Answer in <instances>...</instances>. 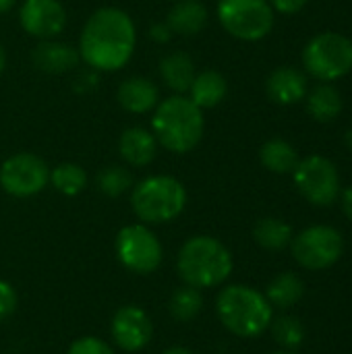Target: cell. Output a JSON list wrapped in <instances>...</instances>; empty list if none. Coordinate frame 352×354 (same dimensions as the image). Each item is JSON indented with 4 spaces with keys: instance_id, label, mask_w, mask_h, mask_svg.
<instances>
[{
    "instance_id": "obj_1",
    "label": "cell",
    "mask_w": 352,
    "mask_h": 354,
    "mask_svg": "<svg viewBox=\"0 0 352 354\" xmlns=\"http://www.w3.org/2000/svg\"><path fill=\"white\" fill-rule=\"evenodd\" d=\"M135 41L133 19L120 8L106 6L87 19L79 39V56L93 71L112 73L131 60Z\"/></svg>"
},
{
    "instance_id": "obj_2",
    "label": "cell",
    "mask_w": 352,
    "mask_h": 354,
    "mask_svg": "<svg viewBox=\"0 0 352 354\" xmlns=\"http://www.w3.org/2000/svg\"><path fill=\"white\" fill-rule=\"evenodd\" d=\"M203 127L201 108L180 93L160 102L151 118V133L156 141L172 153H187L195 149L203 137Z\"/></svg>"
},
{
    "instance_id": "obj_3",
    "label": "cell",
    "mask_w": 352,
    "mask_h": 354,
    "mask_svg": "<svg viewBox=\"0 0 352 354\" xmlns=\"http://www.w3.org/2000/svg\"><path fill=\"white\" fill-rule=\"evenodd\" d=\"M216 313L222 326L239 338L261 336L274 319V307L266 295L245 284L226 286L218 295Z\"/></svg>"
},
{
    "instance_id": "obj_4",
    "label": "cell",
    "mask_w": 352,
    "mask_h": 354,
    "mask_svg": "<svg viewBox=\"0 0 352 354\" xmlns=\"http://www.w3.org/2000/svg\"><path fill=\"white\" fill-rule=\"evenodd\" d=\"M176 270L185 284L214 288L232 274V255L214 236H193L180 247Z\"/></svg>"
},
{
    "instance_id": "obj_5",
    "label": "cell",
    "mask_w": 352,
    "mask_h": 354,
    "mask_svg": "<svg viewBox=\"0 0 352 354\" xmlns=\"http://www.w3.org/2000/svg\"><path fill=\"white\" fill-rule=\"evenodd\" d=\"M131 205L145 224H164L178 218L187 205V191L180 180L166 174L147 176L135 185Z\"/></svg>"
},
{
    "instance_id": "obj_6",
    "label": "cell",
    "mask_w": 352,
    "mask_h": 354,
    "mask_svg": "<svg viewBox=\"0 0 352 354\" xmlns=\"http://www.w3.org/2000/svg\"><path fill=\"white\" fill-rule=\"evenodd\" d=\"M218 19L237 39H263L274 27V8L268 0H218Z\"/></svg>"
},
{
    "instance_id": "obj_7",
    "label": "cell",
    "mask_w": 352,
    "mask_h": 354,
    "mask_svg": "<svg viewBox=\"0 0 352 354\" xmlns=\"http://www.w3.org/2000/svg\"><path fill=\"white\" fill-rule=\"evenodd\" d=\"M303 64L313 77L336 81L352 71V41L334 31L319 33L305 46Z\"/></svg>"
},
{
    "instance_id": "obj_8",
    "label": "cell",
    "mask_w": 352,
    "mask_h": 354,
    "mask_svg": "<svg viewBox=\"0 0 352 354\" xmlns=\"http://www.w3.org/2000/svg\"><path fill=\"white\" fill-rule=\"evenodd\" d=\"M290 245L297 263L311 272L332 268L344 253L342 234L326 224L305 228L290 241Z\"/></svg>"
},
{
    "instance_id": "obj_9",
    "label": "cell",
    "mask_w": 352,
    "mask_h": 354,
    "mask_svg": "<svg viewBox=\"0 0 352 354\" xmlns=\"http://www.w3.org/2000/svg\"><path fill=\"white\" fill-rule=\"evenodd\" d=\"M293 176L299 193L313 205H332L340 195L338 170L324 156H309L305 160H299Z\"/></svg>"
},
{
    "instance_id": "obj_10",
    "label": "cell",
    "mask_w": 352,
    "mask_h": 354,
    "mask_svg": "<svg viewBox=\"0 0 352 354\" xmlns=\"http://www.w3.org/2000/svg\"><path fill=\"white\" fill-rule=\"evenodd\" d=\"M116 255L127 270L135 274H151L162 263V245L147 226L131 224L116 236Z\"/></svg>"
},
{
    "instance_id": "obj_11",
    "label": "cell",
    "mask_w": 352,
    "mask_h": 354,
    "mask_svg": "<svg viewBox=\"0 0 352 354\" xmlns=\"http://www.w3.org/2000/svg\"><path fill=\"white\" fill-rule=\"evenodd\" d=\"M48 183H50V168L35 153L10 156L0 166V185L12 197H19V199L33 197Z\"/></svg>"
},
{
    "instance_id": "obj_12",
    "label": "cell",
    "mask_w": 352,
    "mask_h": 354,
    "mask_svg": "<svg viewBox=\"0 0 352 354\" xmlns=\"http://www.w3.org/2000/svg\"><path fill=\"white\" fill-rule=\"evenodd\" d=\"M21 27L37 39H54L66 27V10L58 0H25L19 10Z\"/></svg>"
},
{
    "instance_id": "obj_13",
    "label": "cell",
    "mask_w": 352,
    "mask_h": 354,
    "mask_svg": "<svg viewBox=\"0 0 352 354\" xmlns=\"http://www.w3.org/2000/svg\"><path fill=\"white\" fill-rule=\"evenodd\" d=\"M110 330H112L114 342L127 353L141 351L143 346L149 344L154 336V326H151L149 315L141 307H135V305H127L118 309L112 317Z\"/></svg>"
},
{
    "instance_id": "obj_14",
    "label": "cell",
    "mask_w": 352,
    "mask_h": 354,
    "mask_svg": "<svg viewBox=\"0 0 352 354\" xmlns=\"http://www.w3.org/2000/svg\"><path fill=\"white\" fill-rule=\"evenodd\" d=\"M79 60H81L79 50H75L68 44L56 41V39H41L31 52L33 66L48 75L68 73L79 64Z\"/></svg>"
},
{
    "instance_id": "obj_15",
    "label": "cell",
    "mask_w": 352,
    "mask_h": 354,
    "mask_svg": "<svg viewBox=\"0 0 352 354\" xmlns=\"http://www.w3.org/2000/svg\"><path fill=\"white\" fill-rule=\"evenodd\" d=\"M266 89H268V95L276 104L290 106V104H297V102L305 100V95H307V79H305V75L301 71H297L293 66H280L268 77Z\"/></svg>"
},
{
    "instance_id": "obj_16",
    "label": "cell",
    "mask_w": 352,
    "mask_h": 354,
    "mask_svg": "<svg viewBox=\"0 0 352 354\" xmlns=\"http://www.w3.org/2000/svg\"><path fill=\"white\" fill-rule=\"evenodd\" d=\"M118 104L131 114H147L160 104L158 87L145 77H129L118 87Z\"/></svg>"
},
{
    "instance_id": "obj_17",
    "label": "cell",
    "mask_w": 352,
    "mask_h": 354,
    "mask_svg": "<svg viewBox=\"0 0 352 354\" xmlns=\"http://www.w3.org/2000/svg\"><path fill=\"white\" fill-rule=\"evenodd\" d=\"M118 151L122 160L135 168H143L151 164L158 151V141L151 131L143 127H131L127 129L118 139Z\"/></svg>"
},
{
    "instance_id": "obj_18",
    "label": "cell",
    "mask_w": 352,
    "mask_h": 354,
    "mask_svg": "<svg viewBox=\"0 0 352 354\" xmlns=\"http://www.w3.org/2000/svg\"><path fill=\"white\" fill-rule=\"evenodd\" d=\"M166 23L172 33L193 37L207 25V8L199 0H176L166 17Z\"/></svg>"
},
{
    "instance_id": "obj_19",
    "label": "cell",
    "mask_w": 352,
    "mask_h": 354,
    "mask_svg": "<svg viewBox=\"0 0 352 354\" xmlns=\"http://www.w3.org/2000/svg\"><path fill=\"white\" fill-rule=\"evenodd\" d=\"M195 75L197 73H195L193 58L185 52H172L160 60V77L176 93L189 91Z\"/></svg>"
},
{
    "instance_id": "obj_20",
    "label": "cell",
    "mask_w": 352,
    "mask_h": 354,
    "mask_svg": "<svg viewBox=\"0 0 352 354\" xmlns=\"http://www.w3.org/2000/svg\"><path fill=\"white\" fill-rule=\"evenodd\" d=\"M189 97L195 106L203 108H214L218 106L226 93H228V83L224 79V75H220L218 71H203L199 75H195L191 87H189Z\"/></svg>"
},
{
    "instance_id": "obj_21",
    "label": "cell",
    "mask_w": 352,
    "mask_h": 354,
    "mask_svg": "<svg viewBox=\"0 0 352 354\" xmlns=\"http://www.w3.org/2000/svg\"><path fill=\"white\" fill-rule=\"evenodd\" d=\"M303 295H305V284L293 272H284V274L276 276L268 284V290H266V299L276 309H290V307H295L303 299Z\"/></svg>"
},
{
    "instance_id": "obj_22",
    "label": "cell",
    "mask_w": 352,
    "mask_h": 354,
    "mask_svg": "<svg viewBox=\"0 0 352 354\" xmlns=\"http://www.w3.org/2000/svg\"><path fill=\"white\" fill-rule=\"evenodd\" d=\"M259 158H261V164L270 172H276V174L295 172V168L299 164L297 149L284 139H270L268 143H263Z\"/></svg>"
},
{
    "instance_id": "obj_23",
    "label": "cell",
    "mask_w": 352,
    "mask_h": 354,
    "mask_svg": "<svg viewBox=\"0 0 352 354\" xmlns=\"http://www.w3.org/2000/svg\"><path fill=\"white\" fill-rule=\"evenodd\" d=\"M307 110L315 120L330 122L342 112V95H340V91L336 87H332L328 83H322L309 93Z\"/></svg>"
},
{
    "instance_id": "obj_24",
    "label": "cell",
    "mask_w": 352,
    "mask_h": 354,
    "mask_svg": "<svg viewBox=\"0 0 352 354\" xmlns=\"http://www.w3.org/2000/svg\"><path fill=\"white\" fill-rule=\"evenodd\" d=\"M253 239L268 251H282L293 241V228L278 218H263L253 228Z\"/></svg>"
},
{
    "instance_id": "obj_25",
    "label": "cell",
    "mask_w": 352,
    "mask_h": 354,
    "mask_svg": "<svg viewBox=\"0 0 352 354\" xmlns=\"http://www.w3.org/2000/svg\"><path fill=\"white\" fill-rule=\"evenodd\" d=\"M201 307H203V297H201L199 288L189 286V284L176 288V290L172 292V297H170V303H168L170 315H172L176 322H183V324L195 319V317L199 315Z\"/></svg>"
},
{
    "instance_id": "obj_26",
    "label": "cell",
    "mask_w": 352,
    "mask_h": 354,
    "mask_svg": "<svg viewBox=\"0 0 352 354\" xmlns=\"http://www.w3.org/2000/svg\"><path fill=\"white\" fill-rule=\"evenodd\" d=\"M50 180L58 193H62L66 197H75L85 189L87 174L79 164H58L50 172Z\"/></svg>"
},
{
    "instance_id": "obj_27",
    "label": "cell",
    "mask_w": 352,
    "mask_h": 354,
    "mask_svg": "<svg viewBox=\"0 0 352 354\" xmlns=\"http://www.w3.org/2000/svg\"><path fill=\"white\" fill-rule=\"evenodd\" d=\"M270 330H272L274 340L286 351L299 348L305 340V328H303L301 319H297L293 315H280V317L272 319Z\"/></svg>"
},
{
    "instance_id": "obj_28",
    "label": "cell",
    "mask_w": 352,
    "mask_h": 354,
    "mask_svg": "<svg viewBox=\"0 0 352 354\" xmlns=\"http://www.w3.org/2000/svg\"><path fill=\"white\" fill-rule=\"evenodd\" d=\"M95 185H98V189L106 197H118V195H122L124 191L131 189L133 178H131V172L127 168H122V166H108V168L98 172Z\"/></svg>"
},
{
    "instance_id": "obj_29",
    "label": "cell",
    "mask_w": 352,
    "mask_h": 354,
    "mask_svg": "<svg viewBox=\"0 0 352 354\" xmlns=\"http://www.w3.org/2000/svg\"><path fill=\"white\" fill-rule=\"evenodd\" d=\"M66 354H114V351L100 338L85 336V338L75 340Z\"/></svg>"
},
{
    "instance_id": "obj_30",
    "label": "cell",
    "mask_w": 352,
    "mask_h": 354,
    "mask_svg": "<svg viewBox=\"0 0 352 354\" xmlns=\"http://www.w3.org/2000/svg\"><path fill=\"white\" fill-rule=\"evenodd\" d=\"M15 309H17V292L8 282L0 280V322L8 319L15 313Z\"/></svg>"
},
{
    "instance_id": "obj_31",
    "label": "cell",
    "mask_w": 352,
    "mask_h": 354,
    "mask_svg": "<svg viewBox=\"0 0 352 354\" xmlns=\"http://www.w3.org/2000/svg\"><path fill=\"white\" fill-rule=\"evenodd\" d=\"M270 4L282 15H295L307 4V0H270Z\"/></svg>"
},
{
    "instance_id": "obj_32",
    "label": "cell",
    "mask_w": 352,
    "mask_h": 354,
    "mask_svg": "<svg viewBox=\"0 0 352 354\" xmlns=\"http://www.w3.org/2000/svg\"><path fill=\"white\" fill-rule=\"evenodd\" d=\"M172 29L168 27V23L164 21V23H156V25H151L149 27V37L154 39V41H158V44H166V41H170L172 39Z\"/></svg>"
},
{
    "instance_id": "obj_33",
    "label": "cell",
    "mask_w": 352,
    "mask_h": 354,
    "mask_svg": "<svg viewBox=\"0 0 352 354\" xmlns=\"http://www.w3.org/2000/svg\"><path fill=\"white\" fill-rule=\"evenodd\" d=\"M342 209H344L346 218L352 222V185L342 193Z\"/></svg>"
},
{
    "instance_id": "obj_34",
    "label": "cell",
    "mask_w": 352,
    "mask_h": 354,
    "mask_svg": "<svg viewBox=\"0 0 352 354\" xmlns=\"http://www.w3.org/2000/svg\"><path fill=\"white\" fill-rule=\"evenodd\" d=\"M162 354H193L189 348H185V346H172V348H168V351H164Z\"/></svg>"
},
{
    "instance_id": "obj_35",
    "label": "cell",
    "mask_w": 352,
    "mask_h": 354,
    "mask_svg": "<svg viewBox=\"0 0 352 354\" xmlns=\"http://www.w3.org/2000/svg\"><path fill=\"white\" fill-rule=\"evenodd\" d=\"M15 2H17V0H0V15H2V12H8V10L15 6Z\"/></svg>"
},
{
    "instance_id": "obj_36",
    "label": "cell",
    "mask_w": 352,
    "mask_h": 354,
    "mask_svg": "<svg viewBox=\"0 0 352 354\" xmlns=\"http://www.w3.org/2000/svg\"><path fill=\"white\" fill-rule=\"evenodd\" d=\"M4 68H6V52H4V48L0 44V75L4 73Z\"/></svg>"
},
{
    "instance_id": "obj_37",
    "label": "cell",
    "mask_w": 352,
    "mask_h": 354,
    "mask_svg": "<svg viewBox=\"0 0 352 354\" xmlns=\"http://www.w3.org/2000/svg\"><path fill=\"white\" fill-rule=\"evenodd\" d=\"M344 141H346V145H349V149L352 151V127L346 131V137H344Z\"/></svg>"
},
{
    "instance_id": "obj_38",
    "label": "cell",
    "mask_w": 352,
    "mask_h": 354,
    "mask_svg": "<svg viewBox=\"0 0 352 354\" xmlns=\"http://www.w3.org/2000/svg\"><path fill=\"white\" fill-rule=\"evenodd\" d=\"M274 354H295L293 351H280V353H274Z\"/></svg>"
},
{
    "instance_id": "obj_39",
    "label": "cell",
    "mask_w": 352,
    "mask_h": 354,
    "mask_svg": "<svg viewBox=\"0 0 352 354\" xmlns=\"http://www.w3.org/2000/svg\"><path fill=\"white\" fill-rule=\"evenodd\" d=\"M174 2H176V0H174Z\"/></svg>"
}]
</instances>
